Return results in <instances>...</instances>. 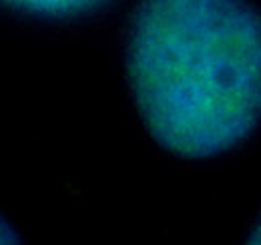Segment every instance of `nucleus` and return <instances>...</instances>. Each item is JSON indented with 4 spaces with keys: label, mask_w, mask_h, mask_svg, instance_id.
Instances as JSON below:
<instances>
[{
    "label": "nucleus",
    "mask_w": 261,
    "mask_h": 245,
    "mask_svg": "<svg viewBox=\"0 0 261 245\" xmlns=\"http://www.w3.org/2000/svg\"><path fill=\"white\" fill-rule=\"evenodd\" d=\"M247 245H261V221L255 225V229L251 231V235L247 239Z\"/></svg>",
    "instance_id": "4"
},
{
    "label": "nucleus",
    "mask_w": 261,
    "mask_h": 245,
    "mask_svg": "<svg viewBox=\"0 0 261 245\" xmlns=\"http://www.w3.org/2000/svg\"><path fill=\"white\" fill-rule=\"evenodd\" d=\"M8 4L10 8L36 14V16H48V18H65L76 16L83 12H89L105 4L107 0H0Z\"/></svg>",
    "instance_id": "2"
},
{
    "label": "nucleus",
    "mask_w": 261,
    "mask_h": 245,
    "mask_svg": "<svg viewBox=\"0 0 261 245\" xmlns=\"http://www.w3.org/2000/svg\"><path fill=\"white\" fill-rule=\"evenodd\" d=\"M127 72L141 119L167 151H229L261 121V12L247 0H143Z\"/></svg>",
    "instance_id": "1"
},
{
    "label": "nucleus",
    "mask_w": 261,
    "mask_h": 245,
    "mask_svg": "<svg viewBox=\"0 0 261 245\" xmlns=\"http://www.w3.org/2000/svg\"><path fill=\"white\" fill-rule=\"evenodd\" d=\"M0 245H22L18 233L12 229V225L0 215Z\"/></svg>",
    "instance_id": "3"
}]
</instances>
